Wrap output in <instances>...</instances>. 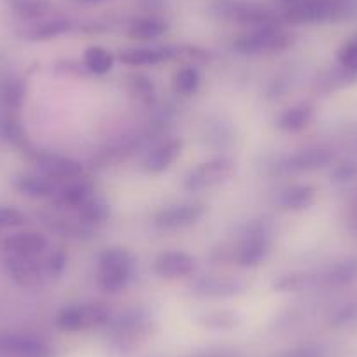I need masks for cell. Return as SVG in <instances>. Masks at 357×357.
Segmentation results:
<instances>
[{"mask_svg":"<svg viewBox=\"0 0 357 357\" xmlns=\"http://www.w3.org/2000/svg\"><path fill=\"white\" fill-rule=\"evenodd\" d=\"M93 188L89 186L84 181H72L67 188L56 193V204L60 207L68 208V211H77L91 195H93Z\"/></svg>","mask_w":357,"mask_h":357,"instance_id":"603a6c76","label":"cell"},{"mask_svg":"<svg viewBox=\"0 0 357 357\" xmlns=\"http://www.w3.org/2000/svg\"><path fill=\"white\" fill-rule=\"evenodd\" d=\"M200 357H235L231 356V354H226V352H208V354H204V356Z\"/></svg>","mask_w":357,"mask_h":357,"instance_id":"ab89813d","label":"cell"},{"mask_svg":"<svg viewBox=\"0 0 357 357\" xmlns=\"http://www.w3.org/2000/svg\"><path fill=\"white\" fill-rule=\"evenodd\" d=\"M72 26L74 25L70 20L60 18V16H46L37 22L26 23V26L20 33L26 40H50L68 33Z\"/></svg>","mask_w":357,"mask_h":357,"instance_id":"2e32d148","label":"cell"},{"mask_svg":"<svg viewBox=\"0 0 357 357\" xmlns=\"http://www.w3.org/2000/svg\"><path fill=\"white\" fill-rule=\"evenodd\" d=\"M284 4H287V6H291V4H294V2H298V0H282Z\"/></svg>","mask_w":357,"mask_h":357,"instance_id":"60d3db41","label":"cell"},{"mask_svg":"<svg viewBox=\"0 0 357 357\" xmlns=\"http://www.w3.org/2000/svg\"><path fill=\"white\" fill-rule=\"evenodd\" d=\"M75 212L82 222L97 225V222H104L109 218V205L104 198L93 193Z\"/></svg>","mask_w":357,"mask_h":357,"instance_id":"f1b7e54d","label":"cell"},{"mask_svg":"<svg viewBox=\"0 0 357 357\" xmlns=\"http://www.w3.org/2000/svg\"><path fill=\"white\" fill-rule=\"evenodd\" d=\"M200 321H202V324L208 329H215V331H229V329H233L238 326L240 319L235 312L214 310V312H208V314H205Z\"/></svg>","mask_w":357,"mask_h":357,"instance_id":"4dcf8cb0","label":"cell"},{"mask_svg":"<svg viewBox=\"0 0 357 357\" xmlns=\"http://www.w3.org/2000/svg\"><path fill=\"white\" fill-rule=\"evenodd\" d=\"M314 119V109L310 105H294V107L286 109L282 114L279 116V128L284 130V132L296 133L301 132V130L307 128L308 125Z\"/></svg>","mask_w":357,"mask_h":357,"instance_id":"cb8c5ba5","label":"cell"},{"mask_svg":"<svg viewBox=\"0 0 357 357\" xmlns=\"http://www.w3.org/2000/svg\"><path fill=\"white\" fill-rule=\"evenodd\" d=\"M67 268V254L63 250H54L46 257V270L50 279H58Z\"/></svg>","mask_w":357,"mask_h":357,"instance_id":"d6a6232c","label":"cell"},{"mask_svg":"<svg viewBox=\"0 0 357 357\" xmlns=\"http://www.w3.org/2000/svg\"><path fill=\"white\" fill-rule=\"evenodd\" d=\"M112 319L111 308L100 301L93 303H72L60 310L56 326L61 331L77 333L107 326Z\"/></svg>","mask_w":357,"mask_h":357,"instance_id":"3957f363","label":"cell"},{"mask_svg":"<svg viewBox=\"0 0 357 357\" xmlns=\"http://www.w3.org/2000/svg\"><path fill=\"white\" fill-rule=\"evenodd\" d=\"M8 4L11 6L15 15L25 23L46 18L53 9L51 0H8Z\"/></svg>","mask_w":357,"mask_h":357,"instance_id":"d4e9b609","label":"cell"},{"mask_svg":"<svg viewBox=\"0 0 357 357\" xmlns=\"http://www.w3.org/2000/svg\"><path fill=\"white\" fill-rule=\"evenodd\" d=\"M338 61L347 72L357 74V33L350 37L338 51Z\"/></svg>","mask_w":357,"mask_h":357,"instance_id":"1f68e13d","label":"cell"},{"mask_svg":"<svg viewBox=\"0 0 357 357\" xmlns=\"http://www.w3.org/2000/svg\"><path fill=\"white\" fill-rule=\"evenodd\" d=\"M168 32V23L160 18H140L128 26V37L140 43H153Z\"/></svg>","mask_w":357,"mask_h":357,"instance_id":"7402d4cb","label":"cell"},{"mask_svg":"<svg viewBox=\"0 0 357 357\" xmlns=\"http://www.w3.org/2000/svg\"><path fill=\"white\" fill-rule=\"evenodd\" d=\"M197 270V259L184 250H167L154 261V272L161 279L175 280L193 275Z\"/></svg>","mask_w":357,"mask_h":357,"instance_id":"7c38bea8","label":"cell"},{"mask_svg":"<svg viewBox=\"0 0 357 357\" xmlns=\"http://www.w3.org/2000/svg\"><path fill=\"white\" fill-rule=\"evenodd\" d=\"M135 259L123 247H109L98 256L97 282L104 293L119 294L132 284Z\"/></svg>","mask_w":357,"mask_h":357,"instance_id":"6da1fadb","label":"cell"},{"mask_svg":"<svg viewBox=\"0 0 357 357\" xmlns=\"http://www.w3.org/2000/svg\"><path fill=\"white\" fill-rule=\"evenodd\" d=\"M133 84H135V93L140 95V97H153L154 88L151 84L149 79L142 77V75H135L133 77Z\"/></svg>","mask_w":357,"mask_h":357,"instance_id":"d590c367","label":"cell"},{"mask_svg":"<svg viewBox=\"0 0 357 357\" xmlns=\"http://www.w3.org/2000/svg\"><path fill=\"white\" fill-rule=\"evenodd\" d=\"M279 357H324V350L319 345H300L280 354Z\"/></svg>","mask_w":357,"mask_h":357,"instance_id":"e575fe53","label":"cell"},{"mask_svg":"<svg viewBox=\"0 0 357 357\" xmlns=\"http://www.w3.org/2000/svg\"><path fill=\"white\" fill-rule=\"evenodd\" d=\"M25 225V215L13 207H2L0 205V229L18 228Z\"/></svg>","mask_w":357,"mask_h":357,"instance_id":"836d02e7","label":"cell"},{"mask_svg":"<svg viewBox=\"0 0 357 357\" xmlns=\"http://www.w3.org/2000/svg\"><path fill=\"white\" fill-rule=\"evenodd\" d=\"M75 4H86V6H91V4H102V2H107V0H72Z\"/></svg>","mask_w":357,"mask_h":357,"instance_id":"f35d334b","label":"cell"},{"mask_svg":"<svg viewBox=\"0 0 357 357\" xmlns=\"http://www.w3.org/2000/svg\"><path fill=\"white\" fill-rule=\"evenodd\" d=\"M291 40L293 37L286 30L280 29L277 23H273V25L254 26L247 33L236 37L233 43V50L238 51L240 54L256 56V54L277 53V51L286 50Z\"/></svg>","mask_w":357,"mask_h":357,"instance_id":"277c9868","label":"cell"},{"mask_svg":"<svg viewBox=\"0 0 357 357\" xmlns=\"http://www.w3.org/2000/svg\"><path fill=\"white\" fill-rule=\"evenodd\" d=\"M149 315L142 308H130L109 322V342L116 354L128 356L149 335Z\"/></svg>","mask_w":357,"mask_h":357,"instance_id":"7a4b0ae2","label":"cell"},{"mask_svg":"<svg viewBox=\"0 0 357 357\" xmlns=\"http://www.w3.org/2000/svg\"><path fill=\"white\" fill-rule=\"evenodd\" d=\"M345 13L347 4L343 0H298L286 11V20L296 25L324 23L338 20Z\"/></svg>","mask_w":357,"mask_h":357,"instance_id":"8992f818","label":"cell"},{"mask_svg":"<svg viewBox=\"0 0 357 357\" xmlns=\"http://www.w3.org/2000/svg\"><path fill=\"white\" fill-rule=\"evenodd\" d=\"M172 47H158V46H139L123 50L119 54V60L128 67H154L163 61L170 60L174 56Z\"/></svg>","mask_w":357,"mask_h":357,"instance_id":"e0dca14e","label":"cell"},{"mask_svg":"<svg viewBox=\"0 0 357 357\" xmlns=\"http://www.w3.org/2000/svg\"><path fill=\"white\" fill-rule=\"evenodd\" d=\"M0 356L54 357V352L37 336L23 335V333H4V335H0Z\"/></svg>","mask_w":357,"mask_h":357,"instance_id":"9c48e42d","label":"cell"},{"mask_svg":"<svg viewBox=\"0 0 357 357\" xmlns=\"http://www.w3.org/2000/svg\"><path fill=\"white\" fill-rule=\"evenodd\" d=\"M84 67L93 74H107L114 67V54L100 46H91L84 51Z\"/></svg>","mask_w":357,"mask_h":357,"instance_id":"83f0119b","label":"cell"},{"mask_svg":"<svg viewBox=\"0 0 357 357\" xmlns=\"http://www.w3.org/2000/svg\"><path fill=\"white\" fill-rule=\"evenodd\" d=\"M191 291L195 296L200 298H231L245 293L247 284L228 277H204L195 280Z\"/></svg>","mask_w":357,"mask_h":357,"instance_id":"4fadbf2b","label":"cell"},{"mask_svg":"<svg viewBox=\"0 0 357 357\" xmlns=\"http://www.w3.org/2000/svg\"><path fill=\"white\" fill-rule=\"evenodd\" d=\"M272 250V235L264 222L256 221L247 228L243 236L240 238L233 259L242 268H256L264 263Z\"/></svg>","mask_w":357,"mask_h":357,"instance_id":"5b68a950","label":"cell"},{"mask_svg":"<svg viewBox=\"0 0 357 357\" xmlns=\"http://www.w3.org/2000/svg\"><path fill=\"white\" fill-rule=\"evenodd\" d=\"M4 249L8 250L11 256H43L47 249L46 236L40 235L37 231H22L16 235L8 236L4 240Z\"/></svg>","mask_w":357,"mask_h":357,"instance_id":"ac0fdd59","label":"cell"},{"mask_svg":"<svg viewBox=\"0 0 357 357\" xmlns=\"http://www.w3.org/2000/svg\"><path fill=\"white\" fill-rule=\"evenodd\" d=\"M235 174V163L228 158H215V160L205 161L188 172L184 178V188L188 191H205L212 188L221 186L222 183L229 181Z\"/></svg>","mask_w":357,"mask_h":357,"instance_id":"52a82bcc","label":"cell"},{"mask_svg":"<svg viewBox=\"0 0 357 357\" xmlns=\"http://www.w3.org/2000/svg\"><path fill=\"white\" fill-rule=\"evenodd\" d=\"M33 161H36L40 174L50 177L54 183L77 181V178H81L82 170H84L79 161L56 153H46V151H39V153L33 154Z\"/></svg>","mask_w":357,"mask_h":357,"instance_id":"ba28073f","label":"cell"},{"mask_svg":"<svg viewBox=\"0 0 357 357\" xmlns=\"http://www.w3.org/2000/svg\"><path fill=\"white\" fill-rule=\"evenodd\" d=\"M357 280V259L342 261L328 268L321 277L322 286L326 287H342Z\"/></svg>","mask_w":357,"mask_h":357,"instance_id":"484cf974","label":"cell"},{"mask_svg":"<svg viewBox=\"0 0 357 357\" xmlns=\"http://www.w3.org/2000/svg\"><path fill=\"white\" fill-rule=\"evenodd\" d=\"M13 186L18 193L25 195L29 198H36V200H43V198H53L56 197L58 184L54 181H51L46 175H33V174H25L18 175V177L13 181Z\"/></svg>","mask_w":357,"mask_h":357,"instance_id":"d6986e66","label":"cell"},{"mask_svg":"<svg viewBox=\"0 0 357 357\" xmlns=\"http://www.w3.org/2000/svg\"><path fill=\"white\" fill-rule=\"evenodd\" d=\"M174 91L181 97H191L200 89L202 72L195 65H184L174 75Z\"/></svg>","mask_w":357,"mask_h":357,"instance_id":"4316f807","label":"cell"},{"mask_svg":"<svg viewBox=\"0 0 357 357\" xmlns=\"http://www.w3.org/2000/svg\"><path fill=\"white\" fill-rule=\"evenodd\" d=\"M23 98H25V86L20 79H8L0 86V105L6 107V111H16L22 107Z\"/></svg>","mask_w":357,"mask_h":357,"instance_id":"f546056e","label":"cell"},{"mask_svg":"<svg viewBox=\"0 0 357 357\" xmlns=\"http://www.w3.org/2000/svg\"><path fill=\"white\" fill-rule=\"evenodd\" d=\"M183 146L184 144L181 139H168L165 142L158 144L144 158V170L153 175L163 174L165 170H168L178 160V156L183 153Z\"/></svg>","mask_w":357,"mask_h":357,"instance_id":"9a60e30c","label":"cell"},{"mask_svg":"<svg viewBox=\"0 0 357 357\" xmlns=\"http://www.w3.org/2000/svg\"><path fill=\"white\" fill-rule=\"evenodd\" d=\"M219 9L228 18L236 20L243 25H250L252 29L254 26L273 25L275 23V16L270 9L252 4V2H229V4H222Z\"/></svg>","mask_w":357,"mask_h":357,"instance_id":"5bb4252c","label":"cell"},{"mask_svg":"<svg viewBox=\"0 0 357 357\" xmlns=\"http://www.w3.org/2000/svg\"><path fill=\"white\" fill-rule=\"evenodd\" d=\"M284 211H303L315 202V190L308 184H296V186L286 188L277 198Z\"/></svg>","mask_w":357,"mask_h":357,"instance_id":"44dd1931","label":"cell"},{"mask_svg":"<svg viewBox=\"0 0 357 357\" xmlns=\"http://www.w3.org/2000/svg\"><path fill=\"white\" fill-rule=\"evenodd\" d=\"M205 207L200 204H177L161 208L154 215V226L165 231L183 229L193 226L204 218Z\"/></svg>","mask_w":357,"mask_h":357,"instance_id":"30bf717a","label":"cell"},{"mask_svg":"<svg viewBox=\"0 0 357 357\" xmlns=\"http://www.w3.org/2000/svg\"><path fill=\"white\" fill-rule=\"evenodd\" d=\"M354 174H356V170H354V168L350 167V165H343V167L340 168L338 172H336V177H340V178H342V181H347V178L352 177Z\"/></svg>","mask_w":357,"mask_h":357,"instance_id":"8d00e7d4","label":"cell"},{"mask_svg":"<svg viewBox=\"0 0 357 357\" xmlns=\"http://www.w3.org/2000/svg\"><path fill=\"white\" fill-rule=\"evenodd\" d=\"M8 272L13 280L22 287H36L44 279H50L46 270V259H40V256L26 257L9 254Z\"/></svg>","mask_w":357,"mask_h":357,"instance_id":"8fae6325","label":"cell"},{"mask_svg":"<svg viewBox=\"0 0 357 357\" xmlns=\"http://www.w3.org/2000/svg\"><path fill=\"white\" fill-rule=\"evenodd\" d=\"M333 160V154L328 149L314 147V149H303L294 153L282 163L286 172H312L326 167Z\"/></svg>","mask_w":357,"mask_h":357,"instance_id":"ffe728a7","label":"cell"},{"mask_svg":"<svg viewBox=\"0 0 357 357\" xmlns=\"http://www.w3.org/2000/svg\"><path fill=\"white\" fill-rule=\"evenodd\" d=\"M350 222H352V228L357 231V202L352 205V214H350Z\"/></svg>","mask_w":357,"mask_h":357,"instance_id":"74e56055","label":"cell"}]
</instances>
